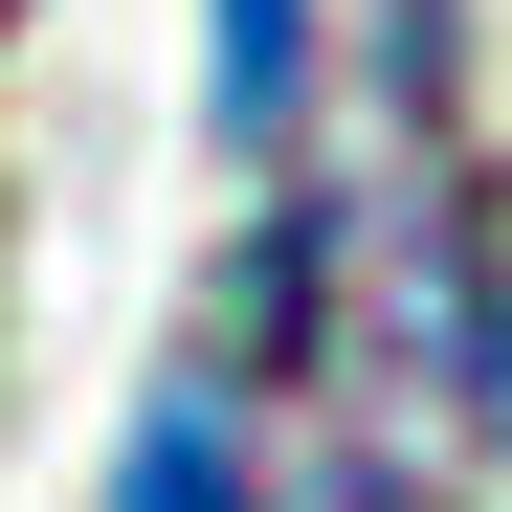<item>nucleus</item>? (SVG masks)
<instances>
[{
	"label": "nucleus",
	"instance_id": "f257e3e1",
	"mask_svg": "<svg viewBox=\"0 0 512 512\" xmlns=\"http://www.w3.org/2000/svg\"><path fill=\"white\" fill-rule=\"evenodd\" d=\"M201 112H223V156H290V112H312V0H201Z\"/></svg>",
	"mask_w": 512,
	"mask_h": 512
},
{
	"label": "nucleus",
	"instance_id": "7ed1b4c3",
	"mask_svg": "<svg viewBox=\"0 0 512 512\" xmlns=\"http://www.w3.org/2000/svg\"><path fill=\"white\" fill-rule=\"evenodd\" d=\"M357 512H423V490H357Z\"/></svg>",
	"mask_w": 512,
	"mask_h": 512
},
{
	"label": "nucleus",
	"instance_id": "f03ea898",
	"mask_svg": "<svg viewBox=\"0 0 512 512\" xmlns=\"http://www.w3.org/2000/svg\"><path fill=\"white\" fill-rule=\"evenodd\" d=\"M112 512H268V468H245V401H223V379H179V401L134 423Z\"/></svg>",
	"mask_w": 512,
	"mask_h": 512
},
{
	"label": "nucleus",
	"instance_id": "20e7f679",
	"mask_svg": "<svg viewBox=\"0 0 512 512\" xmlns=\"http://www.w3.org/2000/svg\"><path fill=\"white\" fill-rule=\"evenodd\" d=\"M0 23H23V0H0Z\"/></svg>",
	"mask_w": 512,
	"mask_h": 512
}]
</instances>
